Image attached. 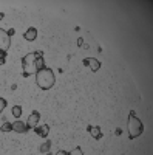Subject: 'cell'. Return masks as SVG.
Listing matches in <instances>:
<instances>
[{"label":"cell","instance_id":"7a4b0ae2","mask_svg":"<svg viewBox=\"0 0 153 155\" xmlns=\"http://www.w3.org/2000/svg\"><path fill=\"white\" fill-rule=\"evenodd\" d=\"M127 129H129V138L130 140H136L138 137H141L144 132V124L141 123V120L136 116L135 110H130L129 115V123H127Z\"/></svg>","mask_w":153,"mask_h":155},{"label":"cell","instance_id":"7c38bea8","mask_svg":"<svg viewBox=\"0 0 153 155\" xmlns=\"http://www.w3.org/2000/svg\"><path fill=\"white\" fill-rule=\"evenodd\" d=\"M51 150V141H45V143L40 146V152L42 153H48Z\"/></svg>","mask_w":153,"mask_h":155},{"label":"cell","instance_id":"8992f818","mask_svg":"<svg viewBox=\"0 0 153 155\" xmlns=\"http://www.w3.org/2000/svg\"><path fill=\"white\" fill-rule=\"evenodd\" d=\"M39 121H40V113L39 112H31V115H30V118H28V123H27V126L31 129H34V127H37L39 126Z\"/></svg>","mask_w":153,"mask_h":155},{"label":"cell","instance_id":"30bf717a","mask_svg":"<svg viewBox=\"0 0 153 155\" xmlns=\"http://www.w3.org/2000/svg\"><path fill=\"white\" fill-rule=\"evenodd\" d=\"M34 132L39 135V137H42V138H46L48 134H49V126H48V124L37 126V127H34Z\"/></svg>","mask_w":153,"mask_h":155},{"label":"cell","instance_id":"2e32d148","mask_svg":"<svg viewBox=\"0 0 153 155\" xmlns=\"http://www.w3.org/2000/svg\"><path fill=\"white\" fill-rule=\"evenodd\" d=\"M6 104H8V102H6V99H5V98H0V113H2V112L5 110Z\"/></svg>","mask_w":153,"mask_h":155},{"label":"cell","instance_id":"8fae6325","mask_svg":"<svg viewBox=\"0 0 153 155\" xmlns=\"http://www.w3.org/2000/svg\"><path fill=\"white\" fill-rule=\"evenodd\" d=\"M12 116H14V118H20L22 116V107L20 106H12Z\"/></svg>","mask_w":153,"mask_h":155},{"label":"cell","instance_id":"277c9868","mask_svg":"<svg viewBox=\"0 0 153 155\" xmlns=\"http://www.w3.org/2000/svg\"><path fill=\"white\" fill-rule=\"evenodd\" d=\"M11 47V37L8 36L6 30L0 28V51H8Z\"/></svg>","mask_w":153,"mask_h":155},{"label":"cell","instance_id":"52a82bcc","mask_svg":"<svg viewBox=\"0 0 153 155\" xmlns=\"http://www.w3.org/2000/svg\"><path fill=\"white\" fill-rule=\"evenodd\" d=\"M28 129H30V127L25 124L23 121H20V120H17V121L12 123V130L17 132V134H25V132L28 130Z\"/></svg>","mask_w":153,"mask_h":155},{"label":"cell","instance_id":"ffe728a7","mask_svg":"<svg viewBox=\"0 0 153 155\" xmlns=\"http://www.w3.org/2000/svg\"><path fill=\"white\" fill-rule=\"evenodd\" d=\"M45 155H51V153H49V152H48V153H45Z\"/></svg>","mask_w":153,"mask_h":155},{"label":"cell","instance_id":"9c48e42d","mask_svg":"<svg viewBox=\"0 0 153 155\" xmlns=\"http://www.w3.org/2000/svg\"><path fill=\"white\" fill-rule=\"evenodd\" d=\"M23 37H25V41H28V42H33L37 39V30L34 27H30L27 31L23 33Z\"/></svg>","mask_w":153,"mask_h":155},{"label":"cell","instance_id":"5b68a950","mask_svg":"<svg viewBox=\"0 0 153 155\" xmlns=\"http://www.w3.org/2000/svg\"><path fill=\"white\" fill-rule=\"evenodd\" d=\"M84 65H87L88 68H91V71H97L100 68V62L94 58H85L84 59Z\"/></svg>","mask_w":153,"mask_h":155},{"label":"cell","instance_id":"ac0fdd59","mask_svg":"<svg viewBox=\"0 0 153 155\" xmlns=\"http://www.w3.org/2000/svg\"><path fill=\"white\" fill-rule=\"evenodd\" d=\"M56 155H70V152H67V150H59Z\"/></svg>","mask_w":153,"mask_h":155},{"label":"cell","instance_id":"e0dca14e","mask_svg":"<svg viewBox=\"0 0 153 155\" xmlns=\"http://www.w3.org/2000/svg\"><path fill=\"white\" fill-rule=\"evenodd\" d=\"M6 33H8V36L11 37V36H14V33H16V30H14V28H11V30H8Z\"/></svg>","mask_w":153,"mask_h":155},{"label":"cell","instance_id":"d6986e66","mask_svg":"<svg viewBox=\"0 0 153 155\" xmlns=\"http://www.w3.org/2000/svg\"><path fill=\"white\" fill-rule=\"evenodd\" d=\"M3 17H5V14H3V12H0V20H3Z\"/></svg>","mask_w":153,"mask_h":155},{"label":"cell","instance_id":"9a60e30c","mask_svg":"<svg viewBox=\"0 0 153 155\" xmlns=\"http://www.w3.org/2000/svg\"><path fill=\"white\" fill-rule=\"evenodd\" d=\"M6 54H8V51H0V65H3V64H5Z\"/></svg>","mask_w":153,"mask_h":155},{"label":"cell","instance_id":"6da1fadb","mask_svg":"<svg viewBox=\"0 0 153 155\" xmlns=\"http://www.w3.org/2000/svg\"><path fill=\"white\" fill-rule=\"evenodd\" d=\"M42 51H33V53H28L22 58V74L23 78H28L31 74H37L40 70H43L45 65V59L42 56Z\"/></svg>","mask_w":153,"mask_h":155},{"label":"cell","instance_id":"ba28073f","mask_svg":"<svg viewBox=\"0 0 153 155\" xmlns=\"http://www.w3.org/2000/svg\"><path fill=\"white\" fill-rule=\"evenodd\" d=\"M87 130H88V134H90L94 140H100V138H102L100 127H97V126H91V124H88V126H87Z\"/></svg>","mask_w":153,"mask_h":155},{"label":"cell","instance_id":"3957f363","mask_svg":"<svg viewBox=\"0 0 153 155\" xmlns=\"http://www.w3.org/2000/svg\"><path fill=\"white\" fill-rule=\"evenodd\" d=\"M36 82L42 90H49L51 87L54 85L56 82V78H54V73L51 68L45 67L43 70H40L39 73L36 74Z\"/></svg>","mask_w":153,"mask_h":155},{"label":"cell","instance_id":"5bb4252c","mask_svg":"<svg viewBox=\"0 0 153 155\" xmlns=\"http://www.w3.org/2000/svg\"><path fill=\"white\" fill-rule=\"evenodd\" d=\"M70 155H84V152H82V147L81 146H76L71 152H70Z\"/></svg>","mask_w":153,"mask_h":155},{"label":"cell","instance_id":"4fadbf2b","mask_svg":"<svg viewBox=\"0 0 153 155\" xmlns=\"http://www.w3.org/2000/svg\"><path fill=\"white\" fill-rule=\"evenodd\" d=\"M0 130H2V132H11L12 130V124L8 123V121H3L2 127H0Z\"/></svg>","mask_w":153,"mask_h":155}]
</instances>
